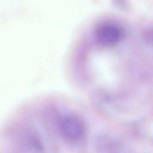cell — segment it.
I'll return each mask as SVG.
<instances>
[{"label": "cell", "instance_id": "6da1fadb", "mask_svg": "<svg viewBox=\"0 0 153 153\" xmlns=\"http://www.w3.org/2000/svg\"><path fill=\"white\" fill-rule=\"evenodd\" d=\"M59 127L62 134L71 141L79 140L85 131L82 121L74 115H68L62 118Z\"/></svg>", "mask_w": 153, "mask_h": 153}]
</instances>
